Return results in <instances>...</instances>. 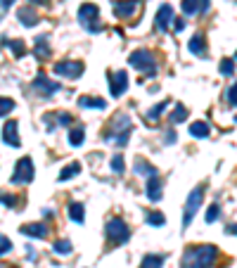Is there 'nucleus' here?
<instances>
[{
	"mask_svg": "<svg viewBox=\"0 0 237 268\" xmlns=\"http://www.w3.org/2000/svg\"><path fill=\"white\" fill-rule=\"evenodd\" d=\"M218 257H221V252H218L216 245L190 247V249H185L180 266L183 268H214Z\"/></svg>",
	"mask_w": 237,
	"mask_h": 268,
	"instance_id": "nucleus-1",
	"label": "nucleus"
},
{
	"mask_svg": "<svg viewBox=\"0 0 237 268\" xmlns=\"http://www.w3.org/2000/svg\"><path fill=\"white\" fill-rule=\"evenodd\" d=\"M130 133H133V121H130V117L128 114H117L102 138L107 140V142H114L118 147H123L130 140Z\"/></svg>",
	"mask_w": 237,
	"mask_h": 268,
	"instance_id": "nucleus-2",
	"label": "nucleus"
},
{
	"mask_svg": "<svg viewBox=\"0 0 237 268\" xmlns=\"http://www.w3.org/2000/svg\"><path fill=\"white\" fill-rule=\"evenodd\" d=\"M78 24L86 29L88 33H102L105 31V24L100 22V10L93 2H83L78 7Z\"/></svg>",
	"mask_w": 237,
	"mask_h": 268,
	"instance_id": "nucleus-3",
	"label": "nucleus"
},
{
	"mask_svg": "<svg viewBox=\"0 0 237 268\" xmlns=\"http://www.w3.org/2000/svg\"><path fill=\"white\" fill-rule=\"evenodd\" d=\"M128 65L133 67L135 71H142L145 76H154V74H157V60H154L152 50H147V48L133 50V53L128 55Z\"/></svg>",
	"mask_w": 237,
	"mask_h": 268,
	"instance_id": "nucleus-4",
	"label": "nucleus"
},
{
	"mask_svg": "<svg viewBox=\"0 0 237 268\" xmlns=\"http://www.w3.org/2000/svg\"><path fill=\"white\" fill-rule=\"evenodd\" d=\"M105 235H107V240L112 245H126L130 240V228L126 225L123 218L114 216V218H109L107 225H105Z\"/></svg>",
	"mask_w": 237,
	"mask_h": 268,
	"instance_id": "nucleus-5",
	"label": "nucleus"
},
{
	"mask_svg": "<svg viewBox=\"0 0 237 268\" xmlns=\"http://www.w3.org/2000/svg\"><path fill=\"white\" fill-rule=\"evenodd\" d=\"M31 88H33V93L41 97V100H50L55 93H59V90H62V86H59L57 81H53L50 76H45L43 71H38V76L33 78Z\"/></svg>",
	"mask_w": 237,
	"mask_h": 268,
	"instance_id": "nucleus-6",
	"label": "nucleus"
},
{
	"mask_svg": "<svg viewBox=\"0 0 237 268\" xmlns=\"http://www.w3.org/2000/svg\"><path fill=\"white\" fill-rule=\"evenodd\" d=\"M202 202H204V185H197L192 193H190L187 202H185V209H183V230H185V228H190V223H192L194 214H197V209L202 206Z\"/></svg>",
	"mask_w": 237,
	"mask_h": 268,
	"instance_id": "nucleus-7",
	"label": "nucleus"
},
{
	"mask_svg": "<svg viewBox=\"0 0 237 268\" xmlns=\"http://www.w3.org/2000/svg\"><path fill=\"white\" fill-rule=\"evenodd\" d=\"M36 176V169H33V159L31 157H22L14 166V173H12V185H29Z\"/></svg>",
	"mask_w": 237,
	"mask_h": 268,
	"instance_id": "nucleus-8",
	"label": "nucleus"
},
{
	"mask_svg": "<svg viewBox=\"0 0 237 268\" xmlns=\"http://www.w3.org/2000/svg\"><path fill=\"white\" fill-rule=\"evenodd\" d=\"M53 71L57 76H64V78H81V74L86 71V65L78 62V60H62V62H55Z\"/></svg>",
	"mask_w": 237,
	"mask_h": 268,
	"instance_id": "nucleus-9",
	"label": "nucleus"
},
{
	"mask_svg": "<svg viewBox=\"0 0 237 268\" xmlns=\"http://www.w3.org/2000/svg\"><path fill=\"white\" fill-rule=\"evenodd\" d=\"M43 121L45 126H48V133H55V129H62V126H71V114H66V112H48L43 114Z\"/></svg>",
	"mask_w": 237,
	"mask_h": 268,
	"instance_id": "nucleus-10",
	"label": "nucleus"
},
{
	"mask_svg": "<svg viewBox=\"0 0 237 268\" xmlns=\"http://www.w3.org/2000/svg\"><path fill=\"white\" fill-rule=\"evenodd\" d=\"M140 7V0H112V10L118 19H128Z\"/></svg>",
	"mask_w": 237,
	"mask_h": 268,
	"instance_id": "nucleus-11",
	"label": "nucleus"
},
{
	"mask_svg": "<svg viewBox=\"0 0 237 268\" xmlns=\"http://www.w3.org/2000/svg\"><path fill=\"white\" fill-rule=\"evenodd\" d=\"M128 90V74L126 71H112L109 74V93L114 97H121Z\"/></svg>",
	"mask_w": 237,
	"mask_h": 268,
	"instance_id": "nucleus-12",
	"label": "nucleus"
},
{
	"mask_svg": "<svg viewBox=\"0 0 237 268\" xmlns=\"http://www.w3.org/2000/svg\"><path fill=\"white\" fill-rule=\"evenodd\" d=\"M2 142L10 145V147H22V138H19V124L10 119L5 126H2Z\"/></svg>",
	"mask_w": 237,
	"mask_h": 268,
	"instance_id": "nucleus-13",
	"label": "nucleus"
},
{
	"mask_svg": "<svg viewBox=\"0 0 237 268\" xmlns=\"http://www.w3.org/2000/svg\"><path fill=\"white\" fill-rule=\"evenodd\" d=\"M173 7L171 5H162L159 10H157V17H154V24H157V29L159 31H169L171 29V24H173Z\"/></svg>",
	"mask_w": 237,
	"mask_h": 268,
	"instance_id": "nucleus-14",
	"label": "nucleus"
},
{
	"mask_svg": "<svg viewBox=\"0 0 237 268\" xmlns=\"http://www.w3.org/2000/svg\"><path fill=\"white\" fill-rule=\"evenodd\" d=\"M211 7V0H183V12L187 17L192 14H206Z\"/></svg>",
	"mask_w": 237,
	"mask_h": 268,
	"instance_id": "nucleus-15",
	"label": "nucleus"
},
{
	"mask_svg": "<svg viewBox=\"0 0 237 268\" xmlns=\"http://www.w3.org/2000/svg\"><path fill=\"white\" fill-rule=\"evenodd\" d=\"M19 230H22V235L38 237V240H45V237H48V233H50L48 223H26V225H22Z\"/></svg>",
	"mask_w": 237,
	"mask_h": 268,
	"instance_id": "nucleus-16",
	"label": "nucleus"
},
{
	"mask_svg": "<svg viewBox=\"0 0 237 268\" xmlns=\"http://www.w3.org/2000/svg\"><path fill=\"white\" fill-rule=\"evenodd\" d=\"M33 55H36L38 60H48V57L53 55V50H50V36H38V38H36Z\"/></svg>",
	"mask_w": 237,
	"mask_h": 268,
	"instance_id": "nucleus-17",
	"label": "nucleus"
},
{
	"mask_svg": "<svg viewBox=\"0 0 237 268\" xmlns=\"http://www.w3.org/2000/svg\"><path fill=\"white\" fill-rule=\"evenodd\" d=\"M17 19H19V22L24 24V26H29V29H31V26H36V24L41 22L38 12L33 10V7H19V10H17Z\"/></svg>",
	"mask_w": 237,
	"mask_h": 268,
	"instance_id": "nucleus-18",
	"label": "nucleus"
},
{
	"mask_svg": "<svg viewBox=\"0 0 237 268\" xmlns=\"http://www.w3.org/2000/svg\"><path fill=\"white\" fill-rule=\"evenodd\" d=\"M187 50L197 57H204L206 55V36L204 33H194L192 38H190V43H187Z\"/></svg>",
	"mask_w": 237,
	"mask_h": 268,
	"instance_id": "nucleus-19",
	"label": "nucleus"
},
{
	"mask_svg": "<svg viewBox=\"0 0 237 268\" xmlns=\"http://www.w3.org/2000/svg\"><path fill=\"white\" fill-rule=\"evenodd\" d=\"M133 171L135 173H140V176H157V166H152L147 159H142V157H138V159L133 161Z\"/></svg>",
	"mask_w": 237,
	"mask_h": 268,
	"instance_id": "nucleus-20",
	"label": "nucleus"
},
{
	"mask_svg": "<svg viewBox=\"0 0 237 268\" xmlns=\"http://www.w3.org/2000/svg\"><path fill=\"white\" fill-rule=\"evenodd\" d=\"M147 197H150L152 202L162 200V181H159V176H150V181H147Z\"/></svg>",
	"mask_w": 237,
	"mask_h": 268,
	"instance_id": "nucleus-21",
	"label": "nucleus"
},
{
	"mask_svg": "<svg viewBox=\"0 0 237 268\" xmlns=\"http://www.w3.org/2000/svg\"><path fill=\"white\" fill-rule=\"evenodd\" d=\"M78 105H81L83 109H107V100H102V97L83 95V97H78Z\"/></svg>",
	"mask_w": 237,
	"mask_h": 268,
	"instance_id": "nucleus-22",
	"label": "nucleus"
},
{
	"mask_svg": "<svg viewBox=\"0 0 237 268\" xmlns=\"http://www.w3.org/2000/svg\"><path fill=\"white\" fill-rule=\"evenodd\" d=\"M190 135L192 138H209L211 135V126L206 121H194V124H190Z\"/></svg>",
	"mask_w": 237,
	"mask_h": 268,
	"instance_id": "nucleus-23",
	"label": "nucleus"
},
{
	"mask_svg": "<svg viewBox=\"0 0 237 268\" xmlns=\"http://www.w3.org/2000/svg\"><path fill=\"white\" fill-rule=\"evenodd\" d=\"M66 209H69V218H71L74 223H83V221H86V209H83L81 202H71Z\"/></svg>",
	"mask_w": 237,
	"mask_h": 268,
	"instance_id": "nucleus-24",
	"label": "nucleus"
},
{
	"mask_svg": "<svg viewBox=\"0 0 237 268\" xmlns=\"http://www.w3.org/2000/svg\"><path fill=\"white\" fill-rule=\"evenodd\" d=\"M2 45H5V48H10L17 60L26 57V45H24V41H12V38H2Z\"/></svg>",
	"mask_w": 237,
	"mask_h": 268,
	"instance_id": "nucleus-25",
	"label": "nucleus"
},
{
	"mask_svg": "<svg viewBox=\"0 0 237 268\" xmlns=\"http://www.w3.org/2000/svg\"><path fill=\"white\" fill-rule=\"evenodd\" d=\"M78 173H81V164H78V161H71V164H66L64 169H62V173L57 176V181L64 183V181H69V178L78 176Z\"/></svg>",
	"mask_w": 237,
	"mask_h": 268,
	"instance_id": "nucleus-26",
	"label": "nucleus"
},
{
	"mask_svg": "<svg viewBox=\"0 0 237 268\" xmlns=\"http://www.w3.org/2000/svg\"><path fill=\"white\" fill-rule=\"evenodd\" d=\"M162 266H164L162 254H145L140 261V268H162Z\"/></svg>",
	"mask_w": 237,
	"mask_h": 268,
	"instance_id": "nucleus-27",
	"label": "nucleus"
},
{
	"mask_svg": "<svg viewBox=\"0 0 237 268\" xmlns=\"http://www.w3.org/2000/svg\"><path fill=\"white\" fill-rule=\"evenodd\" d=\"M53 252L55 254H59V257H69L71 252H74V245L69 242V240H57L53 245Z\"/></svg>",
	"mask_w": 237,
	"mask_h": 268,
	"instance_id": "nucleus-28",
	"label": "nucleus"
},
{
	"mask_svg": "<svg viewBox=\"0 0 237 268\" xmlns=\"http://www.w3.org/2000/svg\"><path fill=\"white\" fill-rule=\"evenodd\" d=\"M83 140H86V131L81 129V126L69 131V145H71V147H81V145H83Z\"/></svg>",
	"mask_w": 237,
	"mask_h": 268,
	"instance_id": "nucleus-29",
	"label": "nucleus"
},
{
	"mask_svg": "<svg viewBox=\"0 0 237 268\" xmlns=\"http://www.w3.org/2000/svg\"><path fill=\"white\" fill-rule=\"evenodd\" d=\"M169 119H171V124H183L185 119H187V107L178 102V105L173 107V112L169 114Z\"/></svg>",
	"mask_w": 237,
	"mask_h": 268,
	"instance_id": "nucleus-30",
	"label": "nucleus"
},
{
	"mask_svg": "<svg viewBox=\"0 0 237 268\" xmlns=\"http://www.w3.org/2000/svg\"><path fill=\"white\" fill-rule=\"evenodd\" d=\"M169 107V100H162L157 107H152L150 112H147V121H152V124H157L159 119H162V114H164V109Z\"/></svg>",
	"mask_w": 237,
	"mask_h": 268,
	"instance_id": "nucleus-31",
	"label": "nucleus"
},
{
	"mask_svg": "<svg viewBox=\"0 0 237 268\" xmlns=\"http://www.w3.org/2000/svg\"><path fill=\"white\" fill-rule=\"evenodd\" d=\"M109 166H112V171H114V173H118V176H121V173L126 171V161H123V154H121V152H117V154L112 157V164H109Z\"/></svg>",
	"mask_w": 237,
	"mask_h": 268,
	"instance_id": "nucleus-32",
	"label": "nucleus"
},
{
	"mask_svg": "<svg viewBox=\"0 0 237 268\" xmlns=\"http://www.w3.org/2000/svg\"><path fill=\"white\" fill-rule=\"evenodd\" d=\"M145 221L150 225H154V228H162V225L166 223V216H164L162 211H150V214L145 216Z\"/></svg>",
	"mask_w": 237,
	"mask_h": 268,
	"instance_id": "nucleus-33",
	"label": "nucleus"
},
{
	"mask_svg": "<svg viewBox=\"0 0 237 268\" xmlns=\"http://www.w3.org/2000/svg\"><path fill=\"white\" fill-rule=\"evenodd\" d=\"M218 69H221L223 76H235V57H226V60L218 65Z\"/></svg>",
	"mask_w": 237,
	"mask_h": 268,
	"instance_id": "nucleus-34",
	"label": "nucleus"
},
{
	"mask_svg": "<svg viewBox=\"0 0 237 268\" xmlns=\"http://www.w3.org/2000/svg\"><path fill=\"white\" fill-rule=\"evenodd\" d=\"M14 100L12 97H0V117H7V114H12L14 112Z\"/></svg>",
	"mask_w": 237,
	"mask_h": 268,
	"instance_id": "nucleus-35",
	"label": "nucleus"
},
{
	"mask_svg": "<svg viewBox=\"0 0 237 268\" xmlns=\"http://www.w3.org/2000/svg\"><path fill=\"white\" fill-rule=\"evenodd\" d=\"M218 216H221V206L218 204H209V209H206V223H214V221H218Z\"/></svg>",
	"mask_w": 237,
	"mask_h": 268,
	"instance_id": "nucleus-36",
	"label": "nucleus"
},
{
	"mask_svg": "<svg viewBox=\"0 0 237 268\" xmlns=\"http://www.w3.org/2000/svg\"><path fill=\"white\" fill-rule=\"evenodd\" d=\"M0 202L5 204V206H10V209H14V206L19 204V200H17L14 195H5V193H0Z\"/></svg>",
	"mask_w": 237,
	"mask_h": 268,
	"instance_id": "nucleus-37",
	"label": "nucleus"
},
{
	"mask_svg": "<svg viewBox=\"0 0 237 268\" xmlns=\"http://www.w3.org/2000/svg\"><path fill=\"white\" fill-rule=\"evenodd\" d=\"M10 252H12V242H10V237L0 235V257H5V254H10Z\"/></svg>",
	"mask_w": 237,
	"mask_h": 268,
	"instance_id": "nucleus-38",
	"label": "nucleus"
},
{
	"mask_svg": "<svg viewBox=\"0 0 237 268\" xmlns=\"http://www.w3.org/2000/svg\"><path fill=\"white\" fill-rule=\"evenodd\" d=\"M226 102L230 105V107H235V86H233V83H230L228 90H226Z\"/></svg>",
	"mask_w": 237,
	"mask_h": 268,
	"instance_id": "nucleus-39",
	"label": "nucleus"
},
{
	"mask_svg": "<svg viewBox=\"0 0 237 268\" xmlns=\"http://www.w3.org/2000/svg\"><path fill=\"white\" fill-rule=\"evenodd\" d=\"M164 142H166V145H176V142H178V135H176V131H173V129L166 131V135H164Z\"/></svg>",
	"mask_w": 237,
	"mask_h": 268,
	"instance_id": "nucleus-40",
	"label": "nucleus"
},
{
	"mask_svg": "<svg viewBox=\"0 0 237 268\" xmlns=\"http://www.w3.org/2000/svg\"><path fill=\"white\" fill-rule=\"evenodd\" d=\"M12 2H14V0H0V12L10 10V7H12Z\"/></svg>",
	"mask_w": 237,
	"mask_h": 268,
	"instance_id": "nucleus-41",
	"label": "nucleus"
},
{
	"mask_svg": "<svg viewBox=\"0 0 237 268\" xmlns=\"http://www.w3.org/2000/svg\"><path fill=\"white\" fill-rule=\"evenodd\" d=\"M185 29V22L183 19H178V22H176V31H183Z\"/></svg>",
	"mask_w": 237,
	"mask_h": 268,
	"instance_id": "nucleus-42",
	"label": "nucleus"
},
{
	"mask_svg": "<svg viewBox=\"0 0 237 268\" xmlns=\"http://www.w3.org/2000/svg\"><path fill=\"white\" fill-rule=\"evenodd\" d=\"M33 5H50V0H31Z\"/></svg>",
	"mask_w": 237,
	"mask_h": 268,
	"instance_id": "nucleus-43",
	"label": "nucleus"
},
{
	"mask_svg": "<svg viewBox=\"0 0 237 268\" xmlns=\"http://www.w3.org/2000/svg\"><path fill=\"white\" fill-rule=\"evenodd\" d=\"M0 268H14V266H2V264H0Z\"/></svg>",
	"mask_w": 237,
	"mask_h": 268,
	"instance_id": "nucleus-44",
	"label": "nucleus"
}]
</instances>
